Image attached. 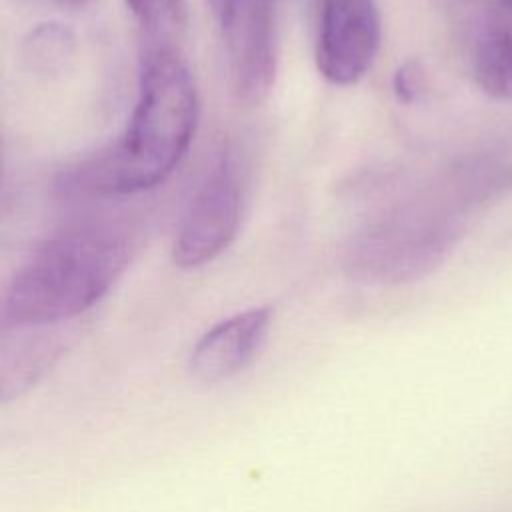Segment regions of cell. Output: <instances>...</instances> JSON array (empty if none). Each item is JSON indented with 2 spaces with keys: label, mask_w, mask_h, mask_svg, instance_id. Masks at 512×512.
Listing matches in <instances>:
<instances>
[{
  "label": "cell",
  "mask_w": 512,
  "mask_h": 512,
  "mask_svg": "<svg viewBox=\"0 0 512 512\" xmlns=\"http://www.w3.org/2000/svg\"><path fill=\"white\" fill-rule=\"evenodd\" d=\"M270 322L272 308L256 306L208 328L190 352L188 368L194 378L216 384L242 372L262 348Z\"/></svg>",
  "instance_id": "cell-7"
},
{
  "label": "cell",
  "mask_w": 512,
  "mask_h": 512,
  "mask_svg": "<svg viewBox=\"0 0 512 512\" xmlns=\"http://www.w3.org/2000/svg\"><path fill=\"white\" fill-rule=\"evenodd\" d=\"M126 4L154 40H166L182 32L188 22L184 0H126Z\"/></svg>",
  "instance_id": "cell-9"
},
{
  "label": "cell",
  "mask_w": 512,
  "mask_h": 512,
  "mask_svg": "<svg viewBox=\"0 0 512 512\" xmlns=\"http://www.w3.org/2000/svg\"><path fill=\"white\" fill-rule=\"evenodd\" d=\"M392 88H394L396 98L402 100L404 104H412V102L420 100L428 88L426 70H424L422 62L412 58V60H406L404 64H400L394 72Z\"/></svg>",
  "instance_id": "cell-10"
},
{
  "label": "cell",
  "mask_w": 512,
  "mask_h": 512,
  "mask_svg": "<svg viewBox=\"0 0 512 512\" xmlns=\"http://www.w3.org/2000/svg\"><path fill=\"white\" fill-rule=\"evenodd\" d=\"M52 2H56V4H60V6H72V8L84 4V0H52Z\"/></svg>",
  "instance_id": "cell-12"
},
{
  "label": "cell",
  "mask_w": 512,
  "mask_h": 512,
  "mask_svg": "<svg viewBox=\"0 0 512 512\" xmlns=\"http://www.w3.org/2000/svg\"><path fill=\"white\" fill-rule=\"evenodd\" d=\"M456 220L424 204H406L360 230L346 250L350 278L364 284H404L428 276L450 254Z\"/></svg>",
  "instance_id": "cell-3"
},
{
  "label": "cell",
  "mask_w": 512,
  "mask_h": 512,
  "mask_svg": "<svg viewBox=\"0 0 512 512\" xmlns=\"http://www.w3.org/2000/svg\"><path fill=\"white\" fill-rule=\"evenodd\" d=\"M130 262V240L112 224L64 228L40 242L6 286L0 318L6 328L70 320L100 302Z\"/></svg>",
  "instance_id": "cell-2"
},
{
  "label": "cell",
  "mask_w": 512,
  "mask_h": 512,
  "mask_svg": "<svg viewBox=\"0 0 512 512\" xmlns=\"http://www.w3.org/2000/svg\"><path fill=\"white\" fill-rule=\"evenodd\" d=\"M472 72L478 88L494 100H512V28L490 26L476 42Z\"/></svg>",
  "instance_id": "cell-8"
},
{
  "label": "cell",
  "mask_w": 512,
  "mask_h": 512,
  "mask_svg": "<svg viewBox=\"0 0 512 512\" xmlns=\"http://www.w3.org/2000/svg\"><path fill=\"white\" fill-rule=\"evenodd\" d=\"M500 6H502L508 14H512V0H500Z\"/></svg>",
  "instance_id": "cell-13"
},
{
  "label": "cell",
  "mask_w": 512,
  "mask_h": 512,
  "mask_svg": "<svg viewBox=\"0 0 512 512\" xmlns=\"http://www.w3.org/2000/svg\"><path fill=\"white\" fill-rule=\"evenodd\" d=\"M240 0H208V6L212 10V16L216 18V22L228 30L232 26V20L236 16V8H238Z\"/></svg>",
  "instance_id": "cell-11"
},
{
  "label": "cell",
  "mask_w": 512,
  "mask_h": 512,
  "mask_svg": "<svg viewBox=\"0 0 512 512\" xmlns=\"http://www.w3.org/2000/svg\"><path fill=\"white\" fill-rule=\"evenodd\" d=\"M226 32L234 92L246 104H260L276 78V0H240Z\"/></svg>",
  "instance_id": "cell-6"
},
{
  "label": "cell",
  "mask_w": 512,
  "mask_h": 512,
  "mask_svg": "<svg viewBox=\"0 0 512 512\" xmlns=\"http://www.w3.org/2000/svg\"><path fill=\"white\" fill-rule=\"evenodd\" d=\"M198 110L196 84L182 56L168 44L150 46L126 130L72 172V186L98 196H130L162 184L190 148Z\"/></svg>",
  "instance_id": "cell-1"
},
{
  "label": "cell",
  "mask_w": 512,
  "mask_h": 512,
  "mask_svg": "<svg viewBox=\"0 0 512 512\" xmlns=\"http://www.w3.org/2000/svg\"><path fill=\"white\" fill-rule=\"evenodd\" d=\"M240 222V188L234 166L222 156L194 192L172 244L178 268L194 270L218 258L234 240Z\"/></svg>",
  "instance_id": "cell-4"
},
{
  "label": "cell",
  "mask_w": 512,
  "mask_h": 512,
  "mask_svg": "<svg viewBox=\"0 0 512 512\" xmlns=\"http://www.w3.org/2000/svg\"><path fill=\"white\" fill-rule=\"evenodd\" d=\"M382 38L376 0H322L316 68L334 86L356 84L374 64Z\"/></svg>",
  "instance_id": "cell-5"
}]
</instances>
